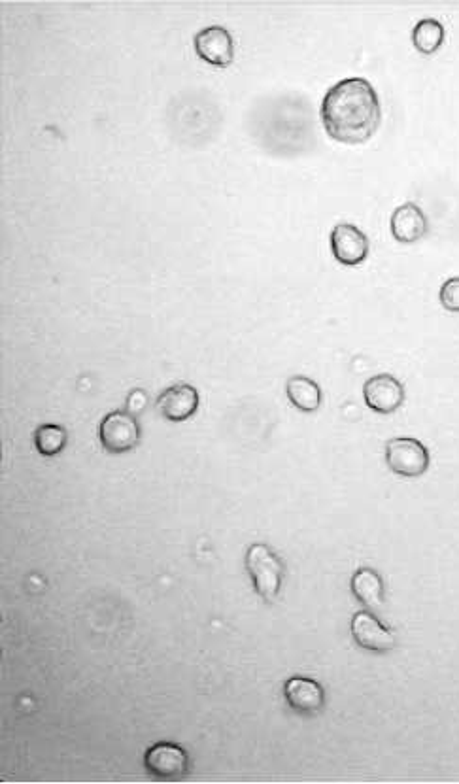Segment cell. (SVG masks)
I'll return each mask as SVG.
<instances>
[{"instance_id": "6da1fadb", "label": "cell", "mask_w": 459, "mask_h": 784, "mask_svg": "<svg viewBox=\"0 0 459 784\" xmlns=\"http://www.w3.org/2000/svg\"><path fill=\"white\" fill-rule=\"evenodd\" d=\"M320 114L329 137L354 144L373 135L382 110L373 84L361 76H350L325 91Z\"/></svg>"}, {"instance_id": "7a4b0ae2", "label": "cell", "mask_w": 459, "mask_h": 784, "mask_svg": "<svg viewBox=\"0 0 459 784\" xmlns=\"http://www.w3.org/2000/svg\"><path fill=\"white\" fill-rule=\"evenodd\" d=\"M246 569L254 582L257 596L265 601H274L280 596L282 579H284V563L272 552L265 543H254L246 552Z\"/></svg>"}, {"instance_id": "3957f363", "label": "cell", "mask_w": 459, "mask_h": 784, "mask_svg": "<svg viewBox=\"0 0 459 784\" xmlns=\"http://www.w3.org/2000/svg\"><path fill=\"white\" fill-rule=\"evenodd\" d=\"M429 452L412 437H395L386 443V463L399 477H422L429 469Z\"/></svg>"}, {"instance_id": "277c9868", "label": "cell", "mask_w": 459, "mask_h": 784, "mask_svg": "<svg viewBox=\"0 0 459 784\" xmlns=\"http://www.w3.org/2000/svg\"><path fill=\"white\" fill-rule=\"evenodd\" d=\"M144 767L157 781H180L189 771V754L174 743H155L144 754Z\"/></svg>"}, {"instance_id": "5b68a950", "label": "cell", "mask_w": 459, "mask_h": 784, "mask_svg": "<svg viewBox=\"0 0 459 784\" xmlns=\"http://www.w3.org/2000/svg\"><path fill=\"white\" fill-rule=\"evenodd\" d=\"M102 448L110 454H125L140 441V429L135 414L129 410H114L102 418L99 429Z\"/></svg>"}, {"instance_id": "8992f818", "label": "cell", "mask_w": 459, "mask_h": 784, "mask_svg": "<svg viewBox=\"0 0 459 784\" xmlns=\"http://www.w3.org/2000/svg\"><path fill=\"white\" fill-rule=\"evenodd\" d=\"M369 239L354 223H337L331 231V250L342 265H359L369 256Z\"/></svg>"}, {"instance_id": "52a82bcc", "label": "cell", "mask_w": 459, "mask_h": 784, "mask_svg": "<svg viewBox=\"0 0 459 784\" xmlns=\"http://www.w3.org/2000/svg\"><path fill=\"white\" fill-rule=\"evenodd\" d=\"M363 397L369 409L380 414H391L405 401L403 384L391 375H374L363 386Z\"/></svg>"}, {"instance_id": "ba28073f", "label": "cell", "mask_w": 459, "mask_h": 784, "mask_svg": "<svg viewBox=\"0 0 459 784\" xmlns=\"http://www.w3.org/2000/svg\"><path fill=\"white\" fill-rule=\"evenodd\" d=\"M195 50L210 65L227 67L235 55V42L225 27L208 25L195 35Z\"/></svg>"}, {"instance_id": "9c48e42d", "label": "cell", "mask_w": 459, "mask_h": 784, "mask_svg": "<svg viewBox=\"0 0 459 784\" xmlns=\"http://www.w3.org/2000/svg\"><path fill=\"white\" fill-rule=\"evenodd\" d=\"M352 635L361 648L371 652H390L397 645L395 635L380 624L376 614L371 611H359L352 618Z\"/></svg>"}, {"instance_id": "30bf717a", "label": "cell", "mask_w": 459, "mask_h": 784, "mask_svg": "<svg viewBox=\"0 0 459 784\" xmlns=\"http://www.w3.org/2000/svg\"><path fill=\"white\" fill-rule=\"evenodd\" d=\"M199 407V392L189 384L170 386L157 399V409L170 422H184Z\"/></svg>"}, {"instance_id": "8fae6325", "label": "cell", "mask_w": 459, "mask_h": 784, "mask_svg": "<svg viewBox=\"0 0 459 784\" xmlns=\"http://www.w3.org/2000/svg\"><path fill=\"white\" fill-rule=\"evenodd\" d=\"M289 707L301 715H318L325 705L323 688L306 677H291L284 686Z\"/></svg>"}, {"instance_id": "7c38bea8", "label": "cell", "mask_w": 459, "mask_h": 784, "mask_svg": "<svg viewBox=\"0 0 459 784\" xmlns=\"http://www.w3.org/2000/svg\"><path fill=\"white\" fill-rule=\"evenodd\" d=\"M391 235L403 244H412L424 239L429 231V223L425 218L424 210L414 203H405L397 206L391 214Z\"/></svg>"}, {"instance_id": "4fadbf2b", "label": "cell", "mask_w": 459, "mask_h": 784, "mask_svg": "<svg viewBox=\"0 0 459 784\" xmlns=\"http://www.w3.org/2000/svg\"><path fill=\"white\" fill-rule=\"evenodd\" d=\"M352 592L365 611L380 613L384 605V584L380 575L371 567L357 569L352 577Z\"/></svg>"}, {"instance_id": "5bb4252c", "label": "cell", "mask_w": 459, "mask_h": 784, "mask_svg": "<svg viewBox=\"0 0 459 784\" xmlns=\"http://www.w3.org/2000/svg\"><path fill=\"white\" fill-rule=\"evenodd\" d=\"M286 392H288L289 401L303 412H314L322 405V390L308 376L295 375L288 378Z\"/></svg>"}, {"instance_id": "9a60e30c", "label": "cell", "mask_w": 459, "mask_h": 784, "mask_svg": "<svg viewBox=\"0 0 459 784\" xmlns=\"http://www.w3.org/2000/svg\"><path fill=\"white\" fill-rule=\"evenodd\" d=\"M412 42L422 53L437 52L444 42V25L439 19H420L412 29Z\"/></svg>"}, {"instance_id": "2e32d148", "label": "cell", "mask_w": 459, "mask_h": 784, "mask_svg": "<svg viewBox=\"0 0 459 784\" xmlns=\"http://www.w3.org/2000/svg\"><path fill=\"white\" fill-rule=\"evenodd\" d=\"M67 439V429L55 424H44L34 431L36 450L46 458L57 456L67 446Z\"/></svg>"}, {"instance_id": "e0dca14e", "label": "cell", "mask_w": 459, "mask_h": 784, "mask_svg": "<svg viewBox=\"0 0 459 784\" xmlns=\"http://www.w3.org/2000/svg\"><path fill=\"white\" fill-rule=\"evenodd\" d=\"M439 299L446 310L459 312V276H452L442 284Z\"/></svg>"}, {"instance_id": "ac0fdd59", "label": "cell", "mask_w": 459, "mask_h": 784, "mask_svg": "<svg viewBox=\"0 0 459 784\" xmlns=\"http://www.w3.org/2000/svg\"><path fill=\"white\" fill-rule=\"evenodd\" d=\"M146 401H148V395H146L144 390H133L127 397V409H129L131 414L133 412H142L144 407H146Z\"/></svg>"}]
</instances>
